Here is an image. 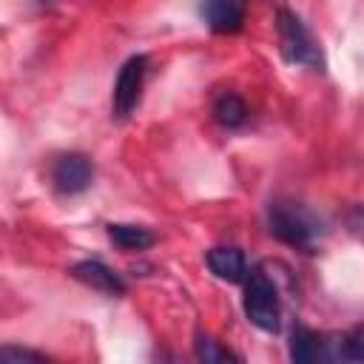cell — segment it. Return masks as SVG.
Instances as JSON below:
<instances>
[{"instance_id":"cell-1","label":"cell","mask_w":364,"mask_h":364,"mask_svg":"<svg viewBox=\"0 0 364 364\" xmlns=\"http://www.w3.org/2000/svg\"><path fill=\"white\" fill-rule=\"evenodd\" d=\"M267 228L279 242L299 250H313L324 233V222L296 199H273L267 208Z\"/></svg>"},{"instance_id":"cell-2","label":"cell","mask_w":364,"mask_h":364,"mask_svg":"<svg viewBox=\"0 0 364 364\" xmlns=\"http://www.w3.org/2000/svg\"><path fill=\"white\" fill-rule=\"evenodd\" d=\"M276 28H279V40H282V57L287 63L304 65V68H313V71H324L321 46L296 11L279 9L276 11Z\"/></svg>"},{"instance_id":"cell-3","label":"cell","mask_w":364,"mask_h":364,"mask_svg":"<svg viewBox=\"0 0 364 364\" xmlns=\"http://www.w3.org/2000/svg\"><path fill=\"white\" fill-rule=\"evenodd\" d=\"M245 316L250 324H256L264 333H276L282 324V304L279 290L273 279L262 267H250L245 276V299H242Z\"/></svg>"},{"instance_id":"cell-4","label":"cell","mask_w":364,"mask_h":364,"mask_svg":"<svg viewBox=\"0 0 364 364\" xmlns=\"http://www.w3.org/2000/svg\"><path fill=\"white\" fill-rule=\"evenodd\" d=\"M145 74H148V57L145 54H134L122 63L117 82H114V94H111V111L117 119H125L134 114V108L142 100V85H145Z\"/></svg>"},{"instance_id":"cell-5","label":"cell","mask_w":364,"mask_h":364,"mask_svg":"<svg viewBox=\"0 0 364 364\" xmlns=\"http://www.w3.org/2000/svg\"><path fill=\"white\" fill-rule=\"evenodd\" d=\"M94 179V165L85 154H63L51 165V182L60 193L74 196L82 193Z\"/></svg>"},{"instance_id":"cell-6","label":"cell","mask_w":364,"mask_h":364,"mask_svg":"<svg viewBox=\"0 0 364 364\" xmlns=\"http://www.w3.org/2000/svg\"><path fill=\"white\" fill-rule=\"evenodd\" d=\"M318 364H361V327L350 333H318Z\"/></svg>"},{"instance_id":"cell-7","label":"cell","mask_w":364,"mask_h":364,"mask_svg":"<svg viewBox=\"0 0 364 364\" xmlns=\"http://www.w3.org/2000/svg\"><path fill=\"white\" fill-rule=\"evenodd\" d=\"M77 282H82L91 290H100L105 296H122L125 293V282L119 273H114L108 264H102L100 259H82L77 264H71L68 270Z\"/></svg>"},{"instance_id":"cell-8","label":"cell","mask_w":364,"mask_h":364,"mask_svg":"<svg viewBox=\"0 0 364 364\" xmlns=\"http://www.w3.org/2000/svg\"><path fill=\"white\" fill-rule=\"evenodd\" d=\"M199 14L216 34H233L245 26V6L233 0H210L199 9Z\"/></svg>"},{"instance_id":"cell-9","label":"cell","mask_w":364,"mask_h":364,"mask_svg":"<svg viewBox=\"0 0 364 364\" xmlns=\"http://www.w3.org/2000/svg\"><path fill=\"white\" fill-rule=\"evenodd\" d=\"M205 259H208L210 273L222 282H245V276H247V262L239 247L219 245V247H210Z\"/></svg>"},{"instance_id":"cell-10","label":"cell","mask_w":364,"mask_h":364,"mask_svg":"<svg viewBox=\"0 0 364 364\" xmlns=\"http://www.w3.org/2000/svg\"><path fill=\"white\" fill-rule=\"evenodd\" d=\"M108 236L122 250H145V247H151L156 242V236L148 228H142V225H125V222H111L108 225Z\"/></svg>"},{"instance_id":"cell-11","label":"cell","mask_w":364,"mask_h":364,"mask_svg":"<svg viewBox=\"0 0 364 364\" xmlns=\"http://www.w3.org/2000/svg\"><path fill=\"white\" fill-rule=\"evenodd\" d=\"M290 364H318V333L296 324L290 333Z\"/></svg>"},{"instance_id":"cell-12","label":"cell","mask_w":364,"mask_h":364,"mask_svg":"<svg viewBox=\"0 0 364 364\" xmlns=\"http://www.w3.org/2000/svg\"><path fill=\"white\" fill-rule=\"evenodd\" d=\"M213 117H216V122L225 125V128H239V125H245V119H247V105H245V100H242L239 94L222 91V94L213 100Z\"/></svg>"},{"instance_id":"cell-13","label":"cell","mask_w":364,"mask_h":364,"mask_svg":"<svg viewBox=\"0 0 364 364\" xmlns=\"http://www.w3.org/2000/svg\"><path fill=\"white\" fill-rule=\"evenodd\" d=\"M193 353H196V361H199V364H242L233 350H228L225 344H219L213 336H208V333H202V330L196 333Z\"/></svg>"},{"instance_id":"cell-14","label":"cell","mask_w":364,"mask_h":364,"mask_svg":"<svg viewBox=\"0 0 364 364\" xmlns=\"http://www.w3.org/2000/svg\"><path fill=\"white\" fill-rule=\"evenodd\" d=\"M0 364H48V358L31 347H23V344H3L0 347Z\"/></svg>"}]
</instances>
